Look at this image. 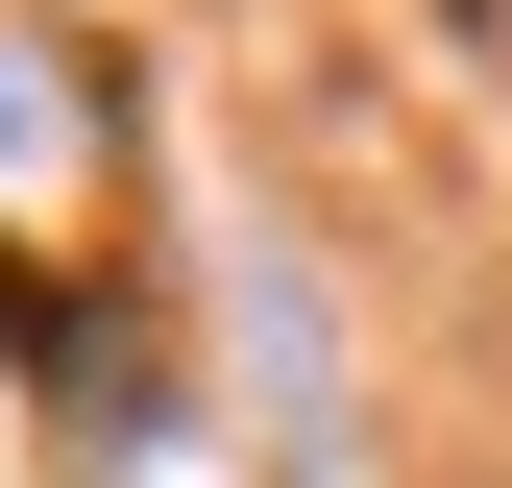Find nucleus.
I'll return each mask as SVG.
<instances>
[{
  "mask_svg": "<svg viewBox=\"0 0 512 488\" xmlns=\"http://www.w3.org/2000/svg\"><path fill=\"white\" fill-rule=\"evenodd\" d=\"M49 122H74V74H49V49H0V147H49Z\"/></svg>",
  "mask_w": 512,
  "mask_h": 488,
  "instance_id": "1",
  "label": "nucleus"
}]
</instances>
